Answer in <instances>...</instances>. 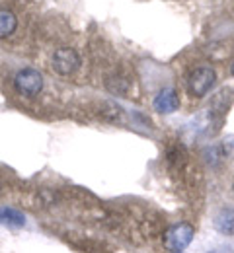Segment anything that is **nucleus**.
Segmentation results:
<instances>
[{
	"instance_id": "2",
	"label": "nucleus",
	"mask_w": 234,
	"mask_h": 253,
	"mask_svg": "<svg viewBox=\"0 0 234 253\" xmlns=\"http://www.w3.org/2000/svg\"><path fill=\"white\" fill-rule=\"evenodd\" d=\"M215 82H217V72L211 66H199L187 78L189 94L195 95V97H205V95L213 90Z\"/></svg>"
},
{
	"instance_id": "1",
	"label": "nucleus",
	"mask_w": 234,
	"mask_h": 253,
	"mask_svg": "<svg viewBox=\"0 0 234 253\" xmlns=\"http://www.w3.org/2000/svg\"><path fill=\"white\" fill-rule=\"evenodd\" d=\"M193 236H195V228L189 222H178V224L170 226L166 230V234H164V248L172 253L184 252L193 242Z\"/></svg>"
},
{
	"instance_id": "5",
	"label": "nucleus",
	"mask_w": 234,
	"mask_h": 253,
	"mask_svg": "<svg viewBox=\"0 0 234 253\" xmlns=\"http://www.w3.org/2000/svg\"><path fill=\"white\" fill-rule=\"evenodd\" d=\"M152 107H154V111H158L162 115H170V113L178 111L180 95H178V92L174 88H164V90H160L156 94L154 101H152Z\"/></svg>"
},
{
	"instance_id": "6",
	"label": "nucleus",
	"mask_w": 234,
	"mask_h": 253,
	"mask_svg": "<svg viewBox=\"0 0 234 253\" xmlns=\"http://www.w3.org/2000/svg\"><path fill=\"white\" fill-rule=\"evenodd\" d=\"M0 224L8 226V228H24L26 214L12 207H0Z\"/></svg>"
},
{
	"instance_id": "7",
	"label": "nucleus",
	"mask_w": 234,
	"mask_h": 253,
	"mask_svg": "<svg viewBox=\"0 0 234 253\" xmlns=\"http://www.w3.org/2000/svg\"><path fill=\"white\" fill-rule=\"evenodd\" d=\"M16 28H18V18H16V14L10 12V10L0 8V39L10 37L12 33L16 32Z\"/></svg>"
},
{
	"instance_id": "4",
	"label": "nucleus",
	"mask_w": 234,
	"mask_h": 253,
	"mask_svg": "<svg viewBox=\"0 0 234 253\" xmlns=\"http://www.w3.org/2000/svg\"><path fill=\"white\" fill-rule=\"evenodd\" d=\"M51 66H53V70L57 74L68 76V74H72V72L78 70V66H80V55L74 49H70V47L57 49L55 55H53V59H51Z\"/></svg>"
},
{
	"instance_id": "12",
	"label": "nucleus",
	"mask_w": 234,
	"mask_h": 253,
	"mask_svg": "<svg viewBox=\"0 0 234 253\" xmlns=\"http://www.w3.org/2000/svg\"><path fill=\"white\" fill-rule=\"evenodd\" d=\"M209 253H215V252H209Z\"/></svg>"
},
{
	"instance_id": "3",
	"label": "nucleus",
	"mask_w": 234,
	"mask_h": 253,
	"mask_svg": "<svg viewBox=\"0 0 234 253\" xmlns=\"http://www.w3.org/2000/svg\"><path fill=\"white\" fill-rule=\"evenodd\" d=\"M14 88L18 90V94L26 95V97H35L43 90V76L35 68H24L16 74Z\"/></svg>"
},
{
	"instance_id": "8",
	"label": "nucleus",
	"mask_w": 234,
	"mask_h": 253,
	"mask_svg": "<svg viewBox=\"0 0 234 253\" xmlns=\"http://www.w3.org/2000/svg\"><path fill=\"white\" fill-rule=\"evenodd\" d=\"M215 228L221 234H231L234 230V211L233 209H223L215 216Z\"/></svg>"
},
{
	"instance_id": "13",
	"label": "nucleus",
	"mask_w": 234,
	"mask_h": 253,
	"mask_svg": "<svg viewBox=\"0 0 234 253\" xmlns=\"http://www.w3.org/2000/svg\"><path fill=\"white\" fill-rule=\"evenodd\" d=\"M233 189H234V183H233Z\"/></svg>"
},
{
	"instance_id": "11",
	"label": "nucleus",
	"mask_w": 234,
	"mask_h": 253,
	"mask_svg": "<svg viewBox=\"0 0 234 253\" xmlns=\"http://www.w3.org/2000/svg\"><path fill=\"white\" fill-rule=\"evenodd\" d=\"M178 253H184V252H178Z\"/></svg>"
},
{
	"instance_id": "10",
	"label": "nucleus",
	"mask_w": 234,
	"mask_h": 253,
	"mask_svg": "<svg viewBox=\"0 0 234 253\" xmlns=\"http://www.w3.org/2000/svg\"><path fill=\"white\" fill-rule=\"evenodd\" d=\"M231 72H233V76H234V63H233V66H231Z\"/></svg>"
},
{
	"instance_id": "9",
	"label": "nucleus",
	"mask_w": 234,
	"mask_h": 253,
	"mask_svg": "<svg viewBox=\"0 0 234 253\" xmlns=\"http://www.w3.org/2000/svg\"><path fill=\"white\" fill-rule=\"evenodd\" d=\"M223 150H225V156L227 158L234 156V136H227V140L223 144Z\"/></svg>"
}]
</instances>
